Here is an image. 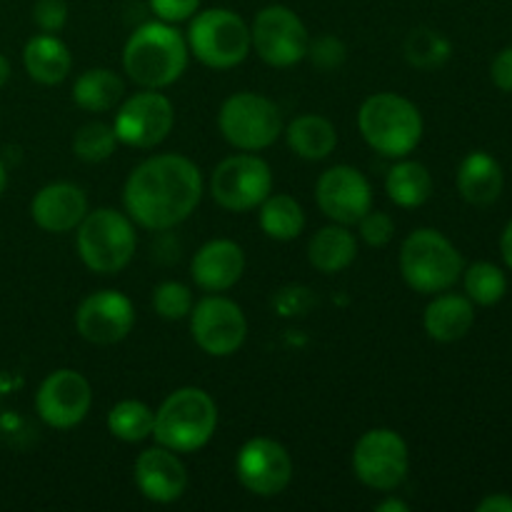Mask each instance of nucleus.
<instances>
[{"instance_id": "f257e3e1", "label": "nucleus", "mask_w": 512, "mask_h": 512, "mask_svg": "<svg viewBox=\"0 0 512 512\" xmlns=\"http://www.w3.org/2000/svg\"><path fill=\"white\" fill-rule=\"evenodd\" d=\"M203 198V175L178 153L153 155L128 175L123 203L130 220L145 230H170L188 220Z\"/></svg>"}, {"instance_id": "f03ea898", "label": "nucleus", "mask_w": 512, "mask_h": 512, "mask_svg": "<svg viewBox=\"0 0 512 512\" xmlns=\"http://www.w3.org/2000/svg\"><path fill=\"white\" fill-rule=\"evenodd\" d=\"M188 40L170 23L153 20L135 30L123 50V68L135 85L160 90L180 80L188 68Z\"/></svg>"}, {"instance_id": "7ed1b4c3", "label": "nucleus", "mask_w": 512, "mask_h": 512, "mask_svg": "<svg viewBox=\"0 0 512 512\" xmlns=\"http://www.w3.org/2000/svg\"><path fill=\"white\" fill-rule=\"evenodd\" d=\"M218 428V405L203 388H180L155 413L153 438L173 453H198Z\"/></svg>"}, {"instance_id": "20e7f679", "label": "nucleus", "mask_w": 512, "mask_h": 512, "mask_svg": "<svg viewBox=\"0 0 512 512\" xmlns=\"http://www.w3.org/2000/svg\"><path fill=\"white\" fill-rule=\"evenodd\" d=\"M358 128L365 143L385 158H408L423 138L418 105L398 93H375L360 105Z\"/></svg>"}, {"instance_id": "39448f33", "label": "nucleus", "mask_w": 512, "mask_h": 512, "mask_svg": "<svg viewBox=\"0 0 512 512\" xmlns=\"http://www.w3.org/2000/svg\"><path fill=\"white\" fill-rule=\"evenodd\" d=\"M400 273L415 293H445L463 275V255L440 230L420 228L400 248Z\"/></svg>"}, {"instance_id": "423d86ee", "label": "nucleus", "mask_w": 512, "mask_h": 512, "mask_svg": "<svg viewBox=\"0 0 512 512\" xmlns=\"http://www.w3.org/2000/svg\"><path fill=\"white\" fill-rule=\"evenodd\" d=\"M78 255L85 268L100 275H115L133 260L138 235L130 215L113 208H98L78 225Z\"/></svg>"}, {"instance_id": "0eeeda50", "label": "nucleus", "mask_w": 512, "mask_h": 512, "mask_svg": "<svg viewBox=\"0 0 512 512\" xmlns=\"http://www.w3.org/2000/svg\"><path fill=\"white\" fill-rule=\"evenodd\" d=\"M188 48L208 68L230 70L243 63L253 48L250 28L228 8L203 10L190 23Z\"/></svg>"}, {"instance_id": "6e6552de", "label": "nucleus", "mask_w": 512, "mask_h": 512, "mask_svg": "<svg viewBox=\"0 0 512 512\" xmlns=\"http://www.w3.org/2000/svg\"><path fill=\"white\" fill-rule=\"evenodd\" d=\"M218 128L233 148L258 153L283 135V115L265 95L235 93L220 105Z\"/></svg>"}, {"instance_id": "1a4fd4ad", "label": "nucleus", "mask_w": 512, "mask_h": 512, "mask_svg": "<svg viewBox=\"0 0 512 512\" xmlns=\"http://www.w3.org/2000/svg\"><path fill=\"white\" fill-rule=\"evenodd\" d=\"M273 193V170L263 158L240 153L225 158L210 175V195L230 213H248L260 208Z\"/></svg>"}, {"instance_id": "9d476101", "label": "nucleus", "mask_w": 512, "mask_h": 512, "mask_svg": "<svg viewBox=\"0 0 512 512\" xmlns=\"http://www.w3.org/2000/svg\"><path fill=\"white\" fill-rule=\"evenodd\" d=\"M410 453L403 435L390 428H375L363 433L353 450V470L368 488L390 493L408 478Z\"/></svg>"}, {"instance_id": "9b49d317", "label": "nucleus", "mask_w": 512, "mask_h": 512, "mask_svg": "<svg viewBox=\"0 0 512 512\" xmlns=\"http://www.w3.org/2000/svg\"><path fill=\"white\" fill-rule=\"evenodd\" d=\"M250 45L273 68H290L308 55L310 35L298 13L285 5H268L255 15Z\"/></svg>"}, {"instance_id": "f8f14e48", "label": "nucleus", "mask_w": 512, "mask_h": 512, "mask_svg": "<svg viewBox=\"0 0 512 512\" xmlns=\"http://www.w3.org/2000/svg\"><path fill=\"white\" fill-rule=\"evenodd\" d=\"M190 333L195 345L213 358L238 353L248 335V320L238 303L223 295H208L190 310Z\"/></svg>"}, {"instance_id": "ddd939ff", "label": "nucleus", "mask_w": 512, "mask_h": 512, "mask_svg": "<svg viewBox=\"0 0 512 512\" xmlns=\"http://www.w3.org/2000/svg\"><path fill=\"white\" fill-rule=\"evenodd\" d=\"M175 125V108L158 90L143 88L130 95L115 113L113 130L118 143L148 150L163 143Z\"/></svg>"}, {"instance_id": "4468645a", "label": "nucleus", "mask_w": 512, "mask_h": 512, "mask_svg": "<svg viewBox=\"0 0 512 512\" xmlns=\"http://www.w3.org/2000/svg\"><path fill=\"white\" fill-rule=\"evenodd\" d=\"M93 405V388L78 370H55L40 383L35 393V410L40 420L55 430H70L85 420Z\"/></svg>"}, {"instance_id": "2eb2a0df", "label": "nucleus", "mask_w": 512, "mask_h": 512, "mask_svg": "<svg viewBox=\"0 0 512 512\" xmlns=\"http://www.w3.org/2000/svg\"><path fill=\"white\" fill-rule=\"evenodd\" d=\"M240 485L258 498H275L293 480V458L273 438H253L235 458Z\"/></svg>"}, {"instance_id": "dca6fc26", "label": "nucleus", "mask_w": 512, "mask_h": 512, "mask_svg": "<svg viewBox=\"0 0 512 512\" xmlns=\"http://www.w3.org/2000/svg\"><path fill=\"white\" fill-rule=\"evenodd\" d=\"M315 200L333 223L358 225V220L373 208V188L358 168L335 165L318 178Z\"/></svg>"}, {"instance_id": "f3484780", "label": "nucleus", "mask_w": 512, "mask_h": 512, "mask_svg": "<svg viewBox=\"0 0 512 512\" xmlns=\"http://www.w3.org/2000/svg\"><path fill=\"white\" fill-rule=\"evenodd\" d=\"M135 325V308L118 290H98L80 303L75 328L88 343L115 345L128 338Z\"/></svg>"}, {"instance_id": "a211bd4d", "label": "nucleus", "mask_w": 512, "mask_h": 512, "mask_svg": "<svg viewBox=\"0 0 512 512\" xmlns=\"http://www.w3.org/2000/svg\"><path fill=\"white\" fill-rule=\"evenodd\" d=\"M133 473L140 493L160 505L180 500L188 488V470H185L183 460L163 445L143 450L135 460Z\"/></svg>"}, {"instance_id": "6ab92c4d", "label": "nucleus", "mask_w": 512, "mask_h": 512, "mask_svg": "<svg viewBox=\"0 0 512 512\" xmlns=\"http://www.w3.org/2000/svg\"><path fill=\"white\" fill-rule=\"evenodd\" d=\"M30 215L45 233H70L88 215V195L73 183H50L35 193Z\"/></svg>"}, {"instance_id": "aec40b11", "label": "nucleus", "mask_w": 512, "mask_h": 512, "mask_svg": "<svg viewBox=\"0 0 512 512\" xmlns=\"http://www.w3.org/2000/svg\"><path fill=\"white\" fill-rule=\"evenodd\" d=\"M245 273V253L233 240H210L195 253L190 263V275L195 285L208 293H223L230 290Z\"/></svg>"}, {"instance_id": "412c9836", "label": "nucleus", "mask_w": 512, "mask_h": 512, "mask_svg": "<svg viewBox=\"0 0 512 512\" xmlns=\"http://www.w3.org/2000/svg\"><path fill=\"white\" fill-rule=\"evenodd\" d=\"M505 185L503 168L485 150H473L458 168V190L470 205H493Z\"/></svg>"}, {"instance_id": "4be33fe9", "label": "nucleus", "mask_w": 512, "mask_h": 512, "mask_svg": "<svg viewBox=\"0 0 512 512\" xmlns=\"http://www.w3.org/2000/svg\"><path fill=\"white\" fill-rule=\"evenodd\" d=\"M475 323L473 300L455 293H443L425 308V333L438 343H455L465 338Z\"/></svg>"}, {"instance_id": "5701e85b", "label": "nucleus", "mask_w": 512, "mask_h": 512, "mask_svg": "<svg viewBox=\"0 0 512 512\" xmlns=\"http://www.w3.org/2000/svg\"><path fill=\"white\" fill-rule=\"evenodd\" d=\"M23 65L30 78L40 85H58L68 78L73 68L68 45L53 33H40L25 43Z\"/></svg>"}, {"instance_id": "b1692460", "label": "nucleus", "mask_w": 512, "mask_h": 512, "mask_svg": "<svg viewBox=\"0 0 512 512\" xmlns=\"http://www.w3.org/2000/svg\"><path fill=\"white\" fill-rule=\"evenodd\" d=\"M355 255H358V240L350 233L348 225L335 223L328 228H320L308 243L310 265L325 275L350 268Z\"/></svg>"}, {"instance_id": "393cba45", "label": "nucleus", "mask_w": 512, "mask_h": 512, "mask_svg": "<svg viewBox=\"0 0 512 512\" xmlns=\"http://www.w3.org/2000/svg\"><path fill=\"white\" fill-rule=\"evenodd\" d=\"M290 150L303 160H325L338 145V130L323 115H300L285 128Z\"/></svg>"}, {"instance_id": "a878e982", "label": "nucleus", "mask_w": 512, "mask_h": 512, "mask_svg": "<svg viewBox=\"0 0 512 512\" xmlns=\"http://www.w3.org/2000/svg\"><path fill=\"white\" fill-rule=\"evenodd\" d=\"M125 83L108 68H93L78 75L73 85V103L85 113H108L120 103Z\"/></svg>"}, {"instance_id": "bb28decb", "label": "nucleus", "mask_w": 512, "mask_h": 512, "mask_svg": "<svg viewBox=\"0 0 512 512\" xmlns=\"http://www.w3.org/2000/svg\"><path fill=\"white\" fill-rule=\"evenodd\" d=\"M385 193L400 208H420L433 195V175L418 160L400 158V163L388 170Z\"/></svg>"}, {"instance_id": "cd10ccee", "label": "nucleus", "mask_w": 512, "mask_h": 512, "mask_svg": "<svg viewBox=\"0 0 512 512\" xmlns=\"http://www.w3.org/2000/svg\"><path fill=\"white\" fill-rule=\"evenodd\" d=\"M260 228L268 238L280 243L295 240L305 228L303 205L288 193H270L260 203Z\"/></svg>"}, {"instance_id": "c85d7f7f", "label": "nucleus", "mask_w": 512, "mask_h": 512, "mask_svg": "<svg viewBox=\"0 0 512 512\" xmlns=\"http://www.w3.org/2000/svg\"><path fill=\"white\" fill-rule=\"evenodd\" d=\"M155 413L140 400H120L108 413V430L123 443H143L153 435Z\"/></svg>"}, {"instance_id": "c756f323", "label": "nucleus", "mask_w": 512, "mask_h": 512, "mask_svg": "<svg viewBox=\"0 0 512 512\" xmlns=\"http://www.w3.org/2000/svg\"><path fill=\"white\" fill-rule=\"evenodd\" d=\"M450 53H453L450 40L433 28H415L405 40V58L420 70L440 68L448 63Z\"/></svg>"}, {"instance_id": "7c9ffc66", "label": "nucleus", "mask_w": 512, "mask_h": 512, "mask_svg": "<svg viewBox=\"0 0 512 512\" xmlns=\"http://www.w3.org/2000/svg\"><path fill=\"white\" fill-rule=\"evenodd\" d=\"M508 290L505 273L493 263H473L465 270V293L478 305H495Z\"/></svg>"}, {"instance_id": "2f4dec72", "label": "nucleus", "mask_w": 512, "mask_h": 512, "mask_svg": "<svg viewBox=\"0 0 512 512\" xmlns=\"http://www.w3.org/2000/svg\"><path fill=\"white\" fill-rule=\"evenodd\" d=\"M115 145H118V135H115L113 125L93 120L75 133L73 153L85 163H103L115 153Z\"/></svg>"}, {"instance_id": "473e14b6", "label": "nucleus", "mask_w": 512, "mask_h": 512, "mask_svg": "<svg viewBox=\"0 0 512 512\" xmlns=\"http://www.w3.org/2000/svg\"><path fill=\"white\" fill-rule=\"evenodd\" d=\"M193 293L178 280H165L153 290V308L165 320H183L193 310Z\"/></svg>"}, {"instance_id": "72a5a7b5", "label": "nucleus", "mask_w": 512, "mask_h": 512, "mask_svg": "<svg viewBox=\"0 0 512 512\" xmlns=\"http://www.w3.org/2000/svg\"><path fill=\"white\" fill-rule=\"evenodd\" d=\"M360 228V238L370 245V248H383L393 240L395 235V220L390 218L388 213L383 210H373L370 208L363 218L358 220Z\"/></svg>"}, {"instance_id": "f704fd0d", "label": "nucleus", "mask_w": 512, "mask_h": 512, "mask_svg": "<svg viewBox=\"0 0 512 512\" xmlns=\"http://www.w3.org/2000/svg\"><path fill=\"white\" fill-rule=\"evenodd\" d=\"M305 58L313 60V65H318L320 70H335L345 63V45L333 35H325V38H318L308 45Z\"/></svg>"}, {"instance_id": "c9c22d12", "label": "nucleus", "mask_w": 512, "mask_h": 512, "mask_svg": "<svg viewBox=\"0 0 512 512\" xmlns=\"http://www.w3.org/2000/svg\"><path fill=\"white\" fill-rule=\"evenodd\" d=\"M33 20L43 33H58L68 23V5L65 0H38L33 8Z\"/></svg>"}, {"instance_id": "e433bc0d", "label": "nucleus", "mask_w": 512, "mask_h": 512, "mask_svg": "<svg viewBox=\"0 0 512 512\" xmlns=\"http://www.w3.org/2000/svg\"><path fill=\"white\" fill-rule=\"evenodd\" d=\"M148 3L163 23H183L200 8V0H148Z\"/></svg>"}, {"instance_id": "4c0bfd02", "label": "nucleus", "mask_w": 512, "mask_h": 512, "mask_svg": "<svg viewBox=\"0 0 512 512\" xmlns=\"http://www.w3.org/2000/svg\"><path fill=\"white\" fill-rule=\"evenodd\" d=\"M490 75H493V83L498 85L505 93H512V45L510 48L500 50L493 60V68H490Z\"/></svg>"}, {"instance_id": "58836bf2", "label": "nucleus", "mask_w": 512, "mask_h": 512, "mask_svg": "<svg viewBox=\"0 0 512 512\" xmlns=\"http://www.w3.org/2000/svg\"><path fill=\"white\" fill-rule=\"evenodd\" d=\"M478 512H512V498L505 493L488 495L478 503Z\"/></svg>"}, {"instance_id": "ea45409f", "label": "nucleus", "mask_w": 512, "mask_h": 512, "mask_svg": "<svg viewBox=\"0 0 512 512\" xmlns=\"http://www.w3.org/2000/svg\"><path fill=\"white\" fill-rule=\"evenodd\" d=\"M500 253H503L505 265L512 270V220L508 223V228L503 230V238H500Z\"/></svg>"}, {"instance_id": "a19ab883", "label": "nucleus", "mask_w": 512, "mask_h": 512, "mask_svg": "<svg viewBox=\"0 0 512 512\" xmlns=\"http://www.w3.org/2000/svg\"><path fill=\"white\" fill-rule=\"evenodd\" d=\"M375 510L378 512H408V503H403V500H398V498H388V500H383V503L375 505Z\"/></svg>"}, {"instance_id": "79ce46f5", "label": "nucleus", "mask_w": 512, "mask_h": 512, "mask_svg": "<svg viewBox=\"0 0 512 512\" xmlns=\"http://www.w3.org/2000/svg\"><path fill=\"white\" fill-rule=\"evenodd\" d=\"M8 78H10V63H8V58H5V55H0V88L8 83Z\"/></svg>"}, {"instance_id": "37998d69", "label": "nucleus", "mask_w": 512, "mask_h": 512, "mask_svg": "<svg viewBox=\"0 0 512 512\" xmlns=\"http://www.w3.org/2000/svg\"><path fill=\"white\" fill-rule=\"evenodd\" d=\"M5 185H8V173H5V165L0 163V195H3Z\"/></svg>"}]
</instances>
